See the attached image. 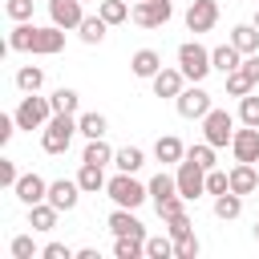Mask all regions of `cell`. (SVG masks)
I'll return each mask as SVG.
<instances>
[{"label": "cell", "instance_id": "1", "mask_svg": "<svg viewBox=\"0 0 259 259\" xmlns=\"http://www.w3.org/2000/svg\"><path fill=\"white\" fill-rule=\"evenodd\" d=\"M8 49L12 53H32V57H57L65 49V28L61 24H28V20H20L8 32Z\"/></svg>", "mask_w": 259, "mask_h": 259}, {"label": "cell", "instance_id": "2", "mask_svg": "<svg viewBox=\"0 0 259 259\" xmlns=\"http://www.w3.org/2000/svg\"><path fill=\"white\" fill-rule=\"evenodd\" d=\"M77 134H81L77 130V113H53L49 125L40 130V146H45V154H65Z\"/></svg>", "mask_w": 259, "mask_h": 259}, {"label": "cell", "instance_id": "3", "mask_svg": "<svg viewBox=\"0 0 259 259\" xmlns=\"http://www.w3.org/2000/svg\"><path fill=\"white\" fill-rule=\"evenodd\" d=\"M105 194L113 198V206H130V210H138L146 198H150V186H142L134 174H125V170H117L109 182H105Z\"/></svg>", "mask_w": 259, "mask_h": 259}, {"label": "cell", "instance_id": "4", "mask_svg": "<svg viewBox=\"0 0 259 259\" xmlns=\"http://www.w3.org/2000/svg\"><path fill=\"white\" fill-rule=\"evenodd\" d=\"M178 69L186 73V81H206V73L214 69L210 65V49L206 45H198V40H186V45H178Z\"/></svg>", "mask_w": 259, "mask_h": 259}, {"label": "cell", "instance_id": "5", "mask_svg": "<svg viewBox=\"0 0 259 259\" xmlns=\"http://www.w3.org/2000/svg\"><path fill=\"white\" fill-rule=\"evenodd\" d=\"M12 117H16V125H20V130H45V125H49V117H53V101H49V97H40V93H24Z\"/></svg>", "mask_w": 259, "mask_h": 259}, {"label": "cell", "instance_id": "6", "mask_svg": "<svg viewBox=\"0 0 259 259\" xmlns=\"http://www.w3.org/2000/svg\"><path fill=\"white\" fill-rule=\"evenodd\" d=\"M174 105H178V113L186 117V121H202L210 109H214V101H210V93L198 85V81H190L178 97H174Z\"/></svg>", "mask_w": 259, "mask_h": 259}, {"label": "cell", "instance_id": "7", "mask_svg": "<svg viewBox=\"0 0 259 259\" xmlns=\"http://www.w3.org/2000/svg\"><path fill=\"white\" fill-rule=\"evenodd\" d=\"M174 178H178V194H182L186 202H198V198L206 194V170H202L194 158H182L178 170H174Z\"/></svg>", "mask_w": 259, "mask_h": 259}, {"label": "cell", "instance_id": "8", "mask_svg": "<svg viewBox=\"0 0 259 259\" xmlns=\"http://www.w3.org/2000/svg\"><path fill=\"white\" fill-rule=\"evenodd\" d=\"M202 138H206L214 150L231 146V142H235V117H231L227 109H210V113L202 117Z\"/></svg>", "mask_w": 259, "mask_h": 259}, {"label": "cell", "instance_id": "9", "mask_svg": "<svg viewBox=\"0 0 259 259\" xmlns=\"http://www.w3.org/2000/svg\"><path fill=\"white\" fill-rule=\"evenodd\" d=\"M170 16H174L170 0H138L134 4V24L138 28H162V24H170Z\"/></svg>", "mask_w": 259, "mask_h": 259}, {"label": "cell", "instance_id": "10", "mask_svg": "<svg viewBox=\"0 0 259 259\" xmlns=\"http://www.w3.org/2000/svg\"><path fill=\"white\" fill-rule=\"evenodd\" d=\"M219 24V0H190L186 8V28L198 36V32H210Z\"/></svg>", "mask_w": 259, "mask_h": 259}, {"label": "cell", "instance_id": "11", "mask_svg": "<svg viewBox=\"0 0 259 259\" xmlns=\"http://www.w3.org/2000/svg\"><path fill=\"white\" fill-rule=\"evenodd\" d=\"M81 4H85V0H49V20L61 24L65 32H77L81 20H85V8H81Z\"/></svg>", "mask_w": 259, "mask_h": 259}, {"label": "cell", "instance_id": "12", "mask_svg": "<svg viewBox=\"0 0 259 259\" xmlns=\"http://www.w3.org/2000/svg\"><path fill=\"white\" fill-rule=\"evenodd\" d=\"M105 227H109V235H113V239H117V235L146 239V227H142V219H138L130 206H113V210H109V219H105Z\"/></svg>", "mask_w": 259, "mask_h": 259}, {"label": "cell", "instance_id": "13", "mask_svg": "<svg viewBox=\"0 0 259 259\" xmlns=\"http://www.w3.org/2000/svg\"><path fill=\"white\" fill-rule=\"evenodd\" d=\"M81 182L77 178H57V182H49V202L57 206V210H73L77 202H81Z\"/></svg>", "mask_w": 259, "mask_h": 259}, {"label": "cell", "instance_id": "14", "mask_svg": "<svg viewBox=\"0 0 259 259\" xmlns=\"http://www.w3.org/2000/svg\"><path fill=\"white\" fill-rule=\"evenodd\" d=\"M231 154H235V162H259V125H243V130H235Z\"/></svg>", "mask_w": 259, "mask_h": 259}, {"label": "cell", "instance_id": "15", "mask_svg": "<svg viewBox=\"0 0 259 259\" xmlns=\"http://www.w3.org/2000/svg\"><path fill=\"white\" fill-rule=\"evenodd\" d=\"M150 85H154V97H178V93L186 89V73H182L178 65H174V69H170V65H162V69H158V77H154Z\"/></svg>", "mask_w": 259, "mask_h": 259}, {"label": "cell", "instance_id": "16", "mask_svg": "<svg viewBox=\"0 0 259 259\" xmlns=\"http://www.w3.org/2000/svg\"><path fill=\"white\" fill-rule=\"evenodd\" d=\"M12 194H16L24 206H36V202L49 198V182H45L40 174H20V182L12 186Z\"/></svg>", "mask_w": 259, "mask_h": 259}, {"label": "cell", "instance_id": "17", "mask_svg": "<svg viewBox=\"0 0 259 259\" xmlns=\"http://www.w3.org/2000/svg\"><path fill=\"white\" fill-rule=\"evenodd\" d=\"M231 190L243 194V198L259 190V170H255V162H235V166H231Z\"/></svg>", "mask_w": 259, "mask_h": 259}, {"label": "cell", "instance_id": "18", "mask_svg": "<svg viewBox=\"0 0 259 259\" xmlns=\"http://www.w3.org/2000/svg\"><path fill=\"white\" fill-rule=\"evenodd\" d=\"M130 69H134V77L154 81V77H158V69H162V57H158L154 49H138V53L130 57Z\"/></svg>", "mask_w": 259, "mask_h": 259}, {"label": "cell", "instance_id": "19", "mask_svg": "<svg viewBox=\"0 0 259 259\" xmlns=\"http://www.w3.org/2000/svg\"><path fill=\"white\" fill-rule=\"evenodd\" d=\"M154 158H158V162H162V166H170V162H174V166H178V162H182V158H186V146H182V142H178V138H174V134H162V138H158V142H154Z\"/></svg>", "mask_w": 259, "mask_h": 259}, {"label": "cell", "instance_id": "20", "mask_svg": "<svg viewBox=\"0 0 259 259\" xmlns=\"http://www.w3.org/2000/svg\"><path fill=\"white\" fill-rule=\"evenodd\" d=\"M57 214H61V210H57V206H53V202L45 198V202L28 206V227H32V231H45V235H49V231L57 227Z\"/></svg>", "mask_w": 259, "mask_h": 259}, {"label": "cell", "instance_id": "21", "mask_svg": "<svg viewBox=\"0 0 259 259\" xmlns=\"http://www.w3.org/2000/svg\"><path fill=\"white\" fill-rule=\"evenodd\" d=\"M210 65H214V69H219V73L227 77L231 69H239V65H243V53H239V49H235V45L227 40V45H219V49H210Z\"/></svg>", "mask_w": 259, "mask_h": 259}, {"label": "cell", "instance_id": "22", "mask_svg": "<svg viewBox=\"0 0 259 259\" xmlns=\"http://www.w3.org/2000/svg\"><path fill=\"white\" fill-rule=\"evenodd\" d=\"M77 182H81V190L85 194H97V190H105V166H93V162H81V170H77Z\"/></svg>", "mask_w": 259, "mask_h": 259}, {"label": "cell", "instance_id": "23", "mask_svg": "<svg viewBox=\"0 0 259 259\" xmlns=\"http://www.w3.org/2000/svg\"><path fill=\"white\" fill-rule=\"evenodd\" d=\"M231 45H235L243 57L259 53V28H255V24H235V28H231Z\"/></svg>", "mask_w": 259, "mask_h": 259}, {"label": "cell", "instance_id": "24", "mask_svg": "<svg viewBox=\"0 0 259 259\" xmlns=\"http://www.w3.org/2000/svg\"><path fill=\"white\" fill-rule=\"evenodd\" d=\"M113 154H117V150H113L105 138H89V142H85V154H81V162H93V166H109V162H113Z\"/></svg>", "mask_w": 259, "mask_h": 259}, {"label": "cell", "instance_id": "25", "mask_svg": "<svg viewBox=\"0 0 259 259\" xmlns=\"http://www.w3.org/2000/svg\"><path fill=\"white\" fill-rule=\"evenodd\" d=\"M239 214H243V194H235V190L214 194V219L231 223V219H239Z\"/></svg>", "mask_w": 259, "mask_h": 259}, {"label": "cell", "instance_id": "26", "mask_svg": "<svg viewBox=\"0 0 259 259\" xmlns=\"http://www.w3.org/2000/svg\"><path fill=\"white\" fill-rule=\"evenodd\" d=\"M105 28H109V20H105V16L97 12V16H85V20H81L77 36H81L85 45H101V40H105Z\"/></svg>", "mask_w": 259, "mask_h": 259}, {"label": "cell", "instance_id": "27", "mask_svg": "<svg viewBox=\"0 0 259 259\" xmlns=\"http://www.w3.org/2000/svg\"><path fill=\"white\" fill-rule=\"evenodd\" d=\"M113 166H117V170H125V174H138V170L146 166V154H142V146H121V150L113 154Z\"/></svg>", "mask_w": 259, "mask_h": 259}, {"label": "cell", "instance_id": "28", "mask_svg": "<svg viewBox=\"0 0 259 259\" xmlns=\"http://www.w3.org/2000/svg\"><path fill=\"white\" fill-rule=\"evenodd\" d=\"M40 85H45V69H40V65L16 69V89H20V93H40Z\"/></svg>", "mask_w": 259, "mask_h": 259}, {"label": "cell", "instance_id": "29", "mask_svg": "<svg viewBox=\"0 0 259 259\" xmlns=\"http://www.w3.org/2000/svg\"><path fill=\"white\" fill-rule=\"evenodd\" d=\"M77 130H81V138L89 142V138H105L109 121H105V113H77Z\"/></svg>", "mask_w": 259, "mask_h": 259}, {"label": "cell", "instance_id": "30", "mask_svg": "<svg viewBox=\"0 0 259 259\" xmlns=\"http://www.w3.org/2000/svg\"><path fill=\"white\" fill-rule=\"evenodd\" d=\"M146 186H150V198H154V202H162V198L178 194V178H174V174H166V170H158Z\"/></svg>", "mask_w": 259, "mask_h": 259}, {"label": "cell", "instance_id": "31", "mask_svg": "<svg viewBox=\"0 0 259 259\" xmlns=\"http://www.w3.org/2000/svg\"><path fill=\"white\" fill-rule=\"evenodd\" d=\"M223 81H227V93H231V97H247V93L255 89V81H251V73H247L243 65H239V69H231Z\"/></svg>", "mask_w": 259, "mask_h": 259}, {"label": "cell", "instance_id": "32", "mask_svg": "<svg viewBox=\"0 0 259 259\" xmlns=\"http://www.w3.org/2000/svg\"><path fill=\"white\" fill-rule=\"evenodd\" d=\"M53 113H77V105H81V93L77 89H69V85H61V89H53Z\"/></svg>", "mask_w": 259, "mask_h": 259}, {"label": "cell", "instance_id": "33", "mask_svg": "<svg viewBox=\"0 0 259 259\" xmlns=\"http://www.w3.org/2000/svg\"><path fill=\"white\" fill-rule=\"evenodd\" d=\"M97 12H101L109 24H121V20H130V16H134L130 0H97Z\"/></svg>", "mask_w": 259, "mask_h": 259}, {"label": "cell", "instance_id": "34", "mask_svg": "<svg viewBox=\"0 0 259 259\" xmlns=\"http://www.w3.org/2000/svg\"><path fill=\"white\" fill-rule=\"evenodd\" d=\"M113 255H117V259H142V255H146V239L117 235V239H113Z\"/></svg>", "mask_w": 259, "mask_h": 259}, {"label": "cell", "instance_id": "35", "mask_svg": "<svg viewBox=\"0 0 259 259\" xmlns=\"http://www.w3.org/2000/svg\"><path fill=\"white\" fill-rule=\"evenodd\" d=\"M146 255L150 259H174V239L170 235H146Z\"/></svg>", "mask_w": 259, "mask_h": 259}, {"label": "cell", "instance_id": "36", "mask_svg": "<svg viewBox=\"0 0 259 259\" xmlns=\"http://www.w3.org/2000/svg\"><path fill=\"white\" fill-rule=\"evenodd\" d=\"M239 121L243 125H259V93L239 97Z\"/></svg>", "mask_w": 259, "mask_h": 259}, {"label": "cell", "instance_id": "37", "mask_svg": "<svg viewBox=\"0 0 259 259\" xmlns=\"http://www.w3.org/2000/svg\"><path fill=\"white\" fill-rule=\"evenodd\" d=\"M186 158H194L202 170H214V146H210L206 138H202L198 146H190V150H186Z\"/></svg>", "mask_w": 259, "mask_h": 259}, {"label": "cell", "instance_id": "38", "mask_svg": "<svg viewBox=\"0 0 259 259\" xmlns=\"http://www.w3.org/2000/svg\"><path fill=\"white\" fill-rule=\"evenodd\" d=\"M154 210H158V219L166 223V219H174V214H182V210H186V198H182V194H170V198L154 202Z\"/></svg>", "mask_w": 259, "mask_h": 259}, {"label": "cell", "instance_id": "39", "mask_svg": "<svg viewBox=\"0 0 259 259\" xmlns=\"http://www.w3.org/2000/svg\"><path fill=\"white\" fill-rule=\"evenodd\" d=\"M166 235H170V239H186V235H194V223H190V214L182 210V214L166 219Z\"/></svg>", "mask_w": 259, "mask_h": 259}, {"label": "cell", "instance_id": "40", "mask_svg": "<svg viewBox=\"0 0 259 259\" xmlns=\"http://www.w3.org/2000/svg\"><path fill=\"white\" fill-rule=\"evenodd\" d=\"M8 251H12V259H32V255H40L36 243H32V235H16V239L8 243Z\"/></svg>", "mask_w": 259, "mask_h": 259}, {"label": "cell", "instance_id": "41", "mask_svg": "<svg viewBox=\"0 0 259 259\" xmlns=\"http://www.w3.org/2000/svg\"><path fill=\"white\" fill-rule=\"evenodd\" d=\"M227 190H231V174L206 170V194H227Z\"/></svg>", "mask_w": 259, "mask_h": 259}, {"label": "cell", "instance_id": "42", "mask_svg": "<svg viewBox=\"0 0 259 259\" xmlns=\"http://www.w3.org/2000/svg\"><path fill=\"white\" fill-rule=\"evenodd\" d=\"M4 12H8V20H32V0H8L4 4Z\"/></svg>", "mask_w": 259, "mask_h": 259}, {"label": "cell", "instance_id": "43", "mask_svg": "<svg viewBox=\"0 0 259 259\" xmlns=\"http://www.w3.org/2000/svg\"><path fill=\"white\" fill-rule=\"evenodd\" d=\"M174 259H198V239H194V235L174 239Z\"/></svg>", "mask_w": 259, "mask_h": 259}, {"label": "cell", "instance_id": "44", "mask_svg": "<svg viewBox=\"0 0 259 259\" xmlns=\"http://www.w3.org/2000/svg\"><path fill=\"white\" fill-rule=\"evenodd\" d=\"M40 259H77V251L69 243H45L40 247Z\"/></svg>", "mask_w": 259, "mask_h": 259}, {"label": "cell", "instance_id": "45", "mask_svg": "<svg viewBox=\"0 0 259 259\" xmlns=\"http://www.w3.org/2000/svg\"><path fill=\"white\" fill-rule=\"evenodd\" d=\"M16 182H20V170H16V162H12V158H0V186H8V190H12Z\"/></svg>", "mask_w": 259, "mask_h": 259}, {"label": "cell", "instance_id": "46", "mask_svg": "<svg viewBox=\"0 0 259 259\" xmlns=\"http://www.w3.org/2000/svg\"><path fill=\"white\" fill-rule=\"evenodd\" d=\"M16 130H20V125H16V117H0V146H8Z\"/></svg>", "mask_w": 259, "mask_h": 259}, {"label": "cell", "instance_id": "47", "mask_svg": "<svg viewBox=\"0 0 259 259\" xmlns=\"http://www.w3.org/2000/svg\"><path fill=\"white\" fill-rule=\"evenodd\" d=\"M243 69H247V73H251V81L259 85V53H251V57L243 61Z\"/></svg>", "mask_w": 259, "mask_h": 259}, {"label": "cell", "instance_id": "48", "mask_svg": "<svg viewBox=\"0 0 259 259\" xmlns=\"http://www.w3.org/2000/svg\"><path fill=\"white\" fill-rule=\"evenodd\" d=\"M77 259H101V255H97V247H81V251H77Z\"/></svg>", "mask_w": 259, "mask_h": 259}, {"label": "cell", "instance_id": "49", "mask_svg": "<svg viewBox=\"0 0 259 259\" xmlns=\"http://www.w3.org/2000/svg\"><path fill=\"white\" fill-rule=\"evenodd\" d=\"M251 24H255V28H259V12H255V20H251Z\"/></svg>", "mask_w": 259, "mask_h": 259}, {"label": "cell", "instance_id": "50", "mask_svg": "<svg viewBox=\"0 0 259 259\" xmlns=\"http://www.w3.org/2000/svg\"><path fill=\"white\" fill-rule=\"evenodd\" d=\"M255 239H259V223H255Z\"/></svg>", "mask_w": 259, "mask_h": 259}, {"label": "cell", "instance_id": "51", "mask_svg": "<svg viewBox=\"0 0 259 259\" xmlns=\"http://www.w3.org/2000/svg\"><path fill=\"white\" fill-rule=\"evenodd\" d=\"M134 4H138V0H134Z\"/></svg>", "mask_w": 259, "mask_h": 259}]
</instances>
